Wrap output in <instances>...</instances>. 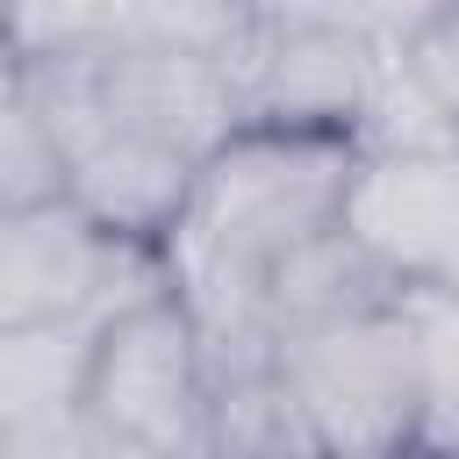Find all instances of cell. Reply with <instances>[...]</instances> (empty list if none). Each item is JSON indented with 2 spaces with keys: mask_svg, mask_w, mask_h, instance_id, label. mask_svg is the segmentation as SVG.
Returning <instances> with one entry per match:
<instances>
[{
  "mask_svg": "<svg viewBox=\"0 0 459 459\" xmlns=\"http://www.w3.org/2000/svg\"><path fill=\"white\" fill-rule=\"evenodd\" d=\"M351 165H359V136L280 129V122H237L194 165L186 208L158 244V258L208 344L265 337L258 330L265 273L344 215Z\"/></svg>",
  "mask_w": 459,
  "mask_h": 459,
  "instance_id": "cell-1",
  "label": "cell"
},
{
  "mask_svg": "<svg viewBox=\"0 0 459 459\" xmlns=\"http://www.w3.org/2000/svg\"><path fill=\"white\" fill-rule=\"evenodd\" d=\"M79 416L100 452H208V337L172 280L100 316Z\"/></svg>",
  "mask_w": 459,
  "mask_h": 459,
  "instance_id": "cell-2",
  "label": "cell"
},
{
  "mask_svg": "<svg viewBox=\"0 0 459 459\" xmlns=\"http://www.w3.org/2000/svg\"><path fill=\"white\" fill-rule=\"evenodd\" d=\"M265 344L316 452H416L423 387H416V330L402 294L308 330H280Z\"/></svg>",
  "mask_w": 459,
  "mask_h": 459,
  "instance_id": "cell-3",
  "label": "cell"
},
{
  "mask_svg": "<svg viewBox=\"0 0 459 459\" xmlns=\"http://www.w3.org/2000/svg\"><path fill=\"white\" fill-rule=\"evenodd\" d=\"M29 100L43 108L50 136H57V158H65V201L115 244H143L158 251L186 208V186H194V158L108 122L93 108V93L79 86V65L57 57V65H29L22 72Z\"/></svg>",
  "mask_w": 459,
  "mask_h": 459,
  "instance_id": "cell-4",
  "label": "cell"
},
{
  "mask_svg": "<svg viewBox=\"0 0 459 459\" xmlns=\"http://www.w3.org/2000/svg\"><path fill=\"white\" fill-rule=\"evenodd\" d=\"M380 65H387V50H373L359 29H344L301 0H265L237 50V108H244V122L359 136Z\"/></svg>",
  "mask_w": 459,
  "mask_h": 459,
  "instance_id": "cell-5",
  "label": "cell"
},
{
  "mask_svg": "<svg viewBox=\"0 0 459 459\" xmlns=\"http://www.w3.org/2000/svg\"><path fill=\"white\" fill-rule=\"evenodd\" d=\"M165 280V258L143 244L100 237L65 194L22 215H0V330L100 316Z\"/></svg>",
  "mask_w": 459,
  "mask_h": 459,
  "instance_id": "cell-6",
  "label": "cell"
},
{
  "mask_svg": "<svg viewBox=\"0 0 459 459\" xmlns=\"http://www.w3.org/2000/svg\"><path fill=\"white\" fill-rule=\"evenodd\" d=\"M337 222L394 287H459V143L359 151Z\"/></svg>",
  "mask_w": 459,
  "mask_h": 459,
  "instance_id": "cell-7",
  "label": "cell"
},
{
  "mask_svg": "<svg viewBox=\"0 0 459 459\" xmlns=\"http://www.w3.org/2000/svg\"><path fill=\"white\" fill-rule=\"evenodd\" d=\"M79 86L93 93V108L179 158H208L237 122V65L208 57V50H179V43H108L93 57H72Z\"/></svg>",
  "mask_w": 459,
  "mask_h": 459,
  "instance_id": "cell-8",
  "label": "cell"
},
{
  "mask_svg": "<svg viewBox=\"0 0 459 459\" xmlns=\"http://www.w3.org/2000/svg\"><path fill=\"white\" fill-rule=\"evenodd\" d=\"M402 287L344 237V222H330L323 237L294 244L273 273H265V294H258V330L280 337V330H308V323H330V316H351V308H373V301H394Z\"/></svg>",
  "mask_w": 459,
  "mask_h": 459,
  "instance_id": "cell-9",
  "label": "cell"
},
{
  "mask_svg": "<svg viewBox=\"0 0 459 459\" xmlns=\"http://www.w3.org/2000/svg\"><path fill=\"white\" fill-rule=\"evenodd\" d=\"M409 330H416V387H423V430L416 452L459 445V287H402Z\"/></svg>",
  "mask_w": 459,
  "mask_h": 459,
  "instance_id": "cell-10",
  "label": "cell"
},
{
  "mask_svg": "<svg viewBox=\"0 0 459 459\" xmlns=\"http://www.w3.org/2000/svg\"><path fill=\"white\" fill-rule=\"evenodd\" d=\"M0 43L14 65H57V57H93L122 43V0H7Z\"/></svg>",
  "mask_w": 459,
  "mask_h": 459,
  "instance_id": "cell-11",
  "label": "cell"
},
{
  "mask_svg": "<svg viewBox=\"0 0 459 459\" xmlns=\"http://www.w3.org/2000/svg\"><path fill=\"white\" fill-rule=\"evenodd\" d=\"M258 7L265 0H122V43H179L237 65Z\"/></svg>",
  "mask_w": 459,
  "mask_h": 459,
  "instance_id": "cell-12",
  "label": "cell"
},
{
  "mask_svg": "<svg viewBox=\"0 0 459 459\" xmlns=\"http://www.w3.org/2000/svg\"><path fill=\"white\" fill-rule=\"evenodd\" d=\"M57 194H65V158H57V136H50L43 108L22 86L14 100H0V215L43 208Z\"/></svg>",
  "mask_w": 459,
  "mask_h": 459,
  "instance_id": "cell-13",
  "label": "cell"
},
{
  "mask_svg": "<svg viewBox=\"0 0 459 459\" xmlns=\"http://www.w3.org/2000/svg\"><path fill=\"white\" fill-rule=\"evenodd\" d=\"M394 57H402V72H409V79L459 122V0H445V7H437Z\"/></svg>",
  "mask_w": 459,
  "mask_h": 459,
  "instance_id": "cell-14",
  "label": "cell"
},
{
  "mask_svg": "<svg viewBox=\"0 0 459 459\" xmlns=\"http://www.w3.org/2000/svg\"><path fill=\"white\" fill-rule=\"evenodd\" d=\"M301 7H316V14H330V22H344V29H359L373 50H402L445 0H301Z\"/></svg>",
  "mask_w": 459,
  "mask_h": 459,
  "instance_id": "cell-15",
  "label": "cell"
},
{
  "mask_svg": "<svg viewBox=\"0 0 459 459\" xmlns=\"http://www.w3.org/2000/svg\"><path fill=\"white\" fill-rule=\"evenodd\" d=\"M22 93V65H14V50L0 43V100H14Z\"/></svg>",
  "mask_w": 459,
  "mask_h": 459,
  "instance_id": "cell-16",
  "label": "cell"
},
{
  "mask_svg": "<svg viewBox=\"0 0 459 459\" xmlns=\"http://www.w3.org/2000/svg\"><path fill=\"white\" fill-rule=\"evenodd\" d=\"M0 14H7V0H0Z\"/></svg>",
  "mask_w": 459,
  "mask_h": 459,
  "instance_id": "cell-17",
  "label": "cell"
},
{
  "mask_svg": "<svg viewBox=\"0 0 459 459\" xmlns=\"http://www.w3.org/2000/svg\"><path fill=\"white\" fill-rule=\"evenodd\" d=\"M452 143H459V129H452Z\"/></svg>",
  "mask_w": 459,
  "mask_h": 459,
  "instance_id": "cell-18",
  "label": "cell"
}]
</instances>
